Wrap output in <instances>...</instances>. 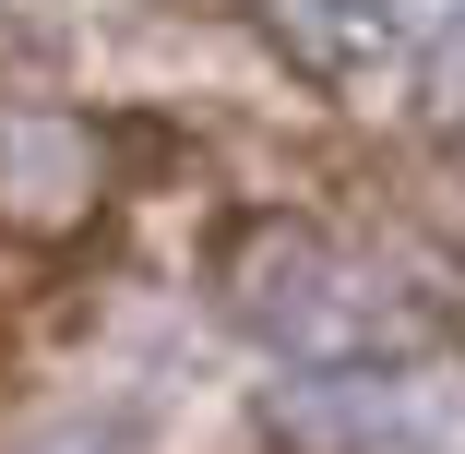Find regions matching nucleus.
<instances>
[{
  "label": "nucleus",
  "instance_id": "nucleus-3",
  "mask_svg": "<svg viewBox=\"0 0 465 454\" xmlns=\"http://www.w3.org/2000/svg\"><path fill=\"white\" fill-rule=\"evenodd\" d=\"M274 48L311 84H370L406 60V0H274Z\"/></svg>",
  "mask_w": 465,
  "mask_h": 454
},
{
  "label": "nucleus",
  "instance_id": "nucleus-2",
  "mask_svg": "<svg viewBox=\"0 0 465 454\" xmlns=\"http://www.w3.org/2000/svg\"><path fill=\"white\" fill-rule=\"evenodd\" d=\"M108 204V132L84 108H0V239L60 251Z\"/></svg>",
  "mask_w": 465,
  "mask_h": 454
},
{
  "label": "nucleus",
  "instance_id": "nucleus-4",
  "mask_svg": "<svg viewBox=\"0 0 465 454\" xmlns=\"http://www.w3.org/2000/svg\"><path fill=\"white\" fill-rule=\"evenodd\" d=\"M13 454H120V430H96V419H48V430H25Z\"/></svg>",
  "mask_w": 465,
  "mask_h": 454
},
{
  "label": "nucleus",
  "instance_id": "nucleus-1",
  "mask_svg": "<svg viewBox=\"0 0 465 454\" xmlns=\"http://www.w3.org/2000/svg\"><path fill=\"white\" fill-rule=\"evenodd\" d=\"M215 288H227V311L274 358H299V371H406L441 335L430 299H406L370 251H346L311 216H239L215 239Z\"/></svg>",
  "mask_w": 465,
  "mask_h": 454
}]
</instances>
